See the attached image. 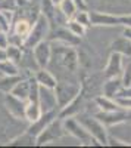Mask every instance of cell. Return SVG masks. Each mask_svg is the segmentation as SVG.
I'll use <instances>...</instances> for the list:
<instances>
[{
	"label": "cell",
	"instance_id": "obj_1",
	"mask_svg": "<svg viewBox=\"0 0 131 148\" xmlns=\"http://www.w3.org/2000/svg\"><path fill=\"white\" fill-rule=\"evenodd\" d=\"M52 58L56 68H62L65 71H74L77 67V55L69 46H62L59 49H52Z\"/></svg>",
	"mask_w": 131,
	"mask_h": 148
},
{
	"label": "cell",
	"instance_id": "obj_2",
	"mask_svg": "<svg viewBox=\"0 0 131 148\" xmlns=\"http://www.w3.org/2000/svg\"><path fill=\"white\" fill-rule=\"evenodd\" d=\"M56 98H57V102L61 107H65L66 104L72 102L74 98L78 93V86L72 84V83H68V82H59L56 84Z\"/></svg>",
	"mask_w": 131,
	"mask_h": 148
},
{
	"label": "cell",
	"instance_id": "obj_3",
	"mask_svg": "<svg viewBox=\"0 0 131 148\" xmlns=\"http://www.w3.org/2000/svg\"><path fill=\"white\" fill-rule=\"evenodd\" d=\"M80 123L82 126H84L88 133L94 139H97L100 142V145L103 144H108V136H106V132H105V127L103 125L97 120V119H93V117H82L80 120Z\"/></svg>",
	"mask_w": 131,
	"mask_h": 148
},
{
	"label": "cell",
	"instance_id": "obj_4",
	"mask_svg": "<svg viewBox=\"0 0 131 148\" xmlns=\"http://www.w3.org/2000/svg\"><path fill=\"white\" fill-rule=\"evenodd\" d=\"M47 18L46 16H40L38 19H37V22L32 25V28H31V31H30V34L27 36V39H25V46H28V47H34L37 43H40L43 39H44V36H46V33H47Z\"/></svg>",
	"mask_w": 131,
	"mask_h": 148
},
{
	"label": "cell",
	"instance_id": "obj_5",
	"mask_svg": "<svg viewBox=\"0 0 131 148\" xmlns=\"http://www.w3.org/2000/svg\"><path fill=\"white\" fill-rule=\"evenodd\" d=\"M50 58H52V47L47 42L41 40L40 43L34 46V61L40 68H44L49 65Z\"/></svg>",
	"mask_w": 131,
	"mask_h": 148
},
{
	"label": "cell",
	"instance_id": "obj_6",
	"mask_svg": "<svg viewBox=\"0 0 131 148\" xmlns=\"http://www.w3.org/2000/svg\"><path fill=\"white\" fill-rule=\"evenodd\" d=\"M53 89H49V88H41L38 89V104H40V108H41V113H50V111L56 107V95H53L52 92Z\"/></svg>",
	"mask_w": 131,
	"mask_h": 148
},
{
	"label": "cell",
	"instance_id": "obj_7",
	"mask_svg": "<svg viewBox=\"0 0 131 148\" xmlns=\"http://www.w3.org/2000/svg\"><path fill=\"white\" fill-rule=\"evenodd\" d=\"M65 127H66V130L69 133H72L74 136H77L81 141H97V139H94L91 136V135L88 133V130L82 126L80 121H75L72 119H69V120L65 121Z\"/></svg>",
	"mask_w": 131,
	"mask_h": 148
},
{
	"label": "cell",
	"instance_id": "obj_8",
	"mask_svg": "<svg viewBox=\"0 0 131 148\" xmlns=\"http://www.w3.org/2000/svg\"><path fill=\"white\" fill-rule=\"evenodd\" d=\"M90 19L93 25H120V16L102 12H90Z\"/></svg>",
	"mask_w": 131,
	"mask_h": 148
},
{
	"label": "cell",
	"instance_id": "obj_9",
	"mask_svg": "<svg viewBox=\"0 0 131 148\" xmlns=\"http://www.w3.org/2000/svg\"><path fill=\"white\" fill-rule=\"evenodd\" d=\"M6 105H7V110L10 111L15 117H25V102L19 98H16L15 95H7L6 98Z\"/></svg>",
	"mask_w": 131,
	"mask_h": 148
},
{
	"label": "cell",
	"instance_id": "obj_10",
	"mask_svg": "<svg viewBox=\"0 0 131 148\" xmlns=\"http://www.w3.org/2000/svg\"><path fill=\"white\" fill-rule=\"evenodd\" d=\"M62 135V130H61V126L57 125V123H50V125H47L46 129L41 130V133L38 135V144H44V142H49V141H53L56 138H59Z\"/></svg>",
	"mask_w": 131,
	"mask_h": 148
},
{
	"label": "cell",
	"instance_id": "obj_11",
	"mask_svg": "<svg viewBox=\"0 0 131 148\" xmlns=\"http://www.w3.org/2000/svg\"><path fill=\"white\" fill-rule=\"evenodd\" d=\"M31 86L32 83L28 82V80H19L15 88L12 89V95H15L16 98H19V99L25 101V99H30V95H31Z\"/></svg>",
	"mask_w": 131,
	"mask_h": 148
},
{
	"label": "cell",
	"instance_id": "obj_12",
	"mask_svg": "<svg viewBox=\"0 0 131 148\" xmlns=\"http://www.w3.org/2000/svg\"><path fill=\"white\" fill-rule=\"evenodd\" d=\"M35 80H37V83L40 86H44V88H49V89H55L56 84H57L55 76L50 71H47L44 68L38 70V73L35 74Z\"/></svg>",
	"mask_w": 131,
	"mask_h": 148
},
{
	"label": "cell",
	"instance_id": "obj_13",
	"mask_svg": "<svg viewBox=\"0 0 131 148\" xmlns=\"http://www.w3.org/2000/svg\"><path fill=\"white\" fill-rule=\"evenodd\" d=\"M121 68H122V59H121V53H112L111 55V59L108 62V67H106V76L108 77H115L121 73Z\"/></svg>",
	"mask_w": 131,
	"mask_h": 148
},
{
	"label": "cell",
	"instance_id": "obj_14",
	"mask_svg": "<svg viewBox=\"0 0 131 148\" xmlns=\"http://www.w3.org/2000/svg\"><path fill=\"white\" fill-rule=\"evenodd\" d=\"M99 117L103 123H106V125H113V123L118 125V123L124 121L128 116L124 114V113H120V110H118V111H103V114H100Z\"/></svg>",
	"mask_w": 131,
	"mask_h": 148
},
{
	"label": "cell",
	"instance_id": "obj_15",
	"mask_svg": "<svg viewBox=\"0 0 131 148\" xmlns=\"http://www.w3.org/2000/svg\"><path fill=\"white\" fill-rule=\"evenodd\" d=\"M77 3H75V0H61L59 2V10L62 12V15L65 18H71L72 19L75 15H77Z\"/></svg>",
	"mask_w": 131,
	"mask_h": 148
},
{
	"label": "cell",
	"instance_id": "obj_16",
	"mask_svg": "<svg viewBox=\"0 0 131 148\" xmlns=\"http://www.w3.org/2000/svg\"><path fill=\"white\" fill-rule=\"evenodd\" d=\"M41 116V108L38 101H30L25 105V119H28L30 121H37Z\"/></svg>",
	"mask_w": 131,
	"mask_h": 148
},
{
	"label": "cell",
	"instance_id": "obj_17",
	"mask_svg": "<svg viewBox=\"0 0 131 148\" xmlns=\"http://www.w3.org/2000/svg\"><path fill=\"white\" fill-rule=\"evenodd\" d=\"M112 49H113V52H118V53L131 55V40L124 36L112 43Z\"/></svg>",
	"mask_w": 131,
	"mask_h": 148
},
{
	"label": "cell",
	"instance_id": "obj_18",
	"mask_svg": "<svg viewBox=\"0 0 131 148\" xmlns=\"http://www.w3.org/2000/svg\"><path fill=\"white\" fill-rule=\"evenodd\" d=\"M31 28H32V25H31L27 19H18V21L15 22V27H14L15 34L19 36V37H25V39H27V36L30 34Z\"/></svg>",
	"mask_w": 131,
	"mask_h": 148
},
{
	"label": "cell",
	"instance_id": "obj_19",
	"mask_svg": "<svg viewBox=\"0 0 131 148\" xmlns=\"http://www.w3.org/2000/svg\"><path fill=\"white\" fill-rule=\"evenodd\" d=\"M21 79L16 76H6L3 79H0V90H3L5 93H10L12 89L15 88V84L19 82Z\"/></svg>",
	"mask_w": 131,
	"mask_h": 148
},
{
	"label": "cell",
	"instance_id": "obj_20",
	"mask_svg": "<svg viewBox=\"0 0 131 148\" xmlns=\"http://www.w3.org/2000/svg\"><path fill=\"white\" fill-rule=\"evenodd\" d=\"M0 73L2 74H6V76H16L18 74V68L15 65V62L9 61L7 58L0 61Z\"/></svg>",
	"mask_w": 131,
	"mask_h": 148
},
{
	"label": "cell",
	"instance_id": "obj_21",
	"mask_svg": "<svg viewBox=\"0 0 131 148\" xmlns=\"http://www.w3.org/2000/svg\"><path fill=\"white\" fill-rule=\"evenodd\" d=\"M6 58L9 61H12V62H21V59H22V52H21V49L15 45H9L6 47Z\"/></svg>",
	"mask_w": 131,
	"mask_h": 148
},
{
	"label": "cell",
	"instance_id": "obj_22",
	"mask_svg": "<svg viewBox=\"0 0 131 148\" xmlns=\"http://www.w3.org/2000/svg\"><path fill=\"white\" fill-rule=\"evenodd\" d=\"M105 95L108 96V98H113L116 96L118 93H120V80H111L105 84Z\"/></svg>",
	"mask_w": 131,
	"mask_h": 148
},
{
	"label": "cell",
	"instance_id": "obj_23",
	"mask_svg": "<svg viewBox=\"0 0 131 148\" xmlns=\"http://www.w3.org/2000/svg\"><path fill=\"white\" fill-rule=\"evenodd\" d=\"M97 102H99V105H100V108H102L103 111H118V110H121V107H118V102L109 99L108 96L103 98V99L100 98Z\"/></svg>",
	"mask_w": 131,
	"mask_h": 148
},
{
	"label": "cell",
	"instance_id": "obj_24",
	"mask_svg": "<svg viewBox=\"0 0 131 148\" xmlns=\"http://www.w3.org/2000/svg\"><path fill=\"white\" fill-rule=\"evenodd\" d=\"M68 28H69L71 33L75 34V36H78V37L84 36V33H86V25H82V24L78 22L77 19L69 21V22H68Z\"/></svg>",
	"mask_w": 131,
	"mask_h": 148
},
{
	"label": "cell",
	"instance_id": "obj_25",
	"mask_svg": "<svg viewBox=\"0 0 131 148\" xmlns=\"http://www.w3.org/2000/svg\"><path fill=\"white\" fill-rule=\"evenodd\" d=\"M74 19H77L78 22H81L82 25H91V19H90V12H84V10H81V12H77V15L74 16Z\"/></svg>",
	"mask_w": 131,
	"mask_h": 148
},
{
	"label": "cell",
	"instance_id": "obj_26",
	"mask_svg": "<svg viewBox=\"0 0 131 148\" xmlns=\"http://www.w3.org/2000/svg\"><path fill=\"white\" fill-rule=\"evenodd\" d=\"M122 84H124V86H131V62H128L127 67H125V70H124Z\"/></svg>",
	"mask_w": 131,
	"mask_h": 148
},
{
	"label": "cell",
	"instance_id": "obj_27",
	"mask_svg": "<svg viewBox=\"0 0 131 148\" xmlns=\"http://www.w3.org/2000/svg\"><path fill=\"white\" fill-rule=\"evenodd\" d=\"M115 101L124 108H131V96H116Z\"/></svg>",
	"mask_w": 131,
	"mask_h": 148
},
{
	"label": "cell",
	"instance_id": "obj_28",
	"mask_svg": "<svg viewBox=\"0 0 131 148\" xmlns=\"http://www.w3.org/2000/svg\"><path fill=\"white\" fill-rule=\"evenodd\" d=\"M120 25H124V27H131V15H124V16H120Z\"/></svg>",
	"mask_w": 131,
	"mask_h": 148
},
{
	"label": "cell",
	"instance_id": "obj_29",
	"mask_svg": "<svg viewBox=\"0 0 131 148\" xmlns=\"http://www.w3.org/2000/svg\"><path fill=\"white\" fill-rule=\"evenodd\" d=\"M0 47H2V49L7 47V37L3 33H0Z\"/></svg>",
	"mask_w": 131,
	"mask_h": 148
},
{
	"label": "cell",
	"instance_id": "obj_30",
	"mask_svg": "<svg viewBox=\"0 0 131 148\" xmlns=\"http://www.w3.org/2000/svg\"><path fill=\"white\" fill-rule=\"evenodd\" d=\"M127 39H130L131 40V27H125V30H124V33H122Z\"/></svg>",
	"mask_w": 131,
	"mask_h": 148
},
{
	"label": "cell",
	"instance_id": "obj_31",
	"mask_svg": "<svg viewBox=\"0 0 131 148\" xmlns=\"http://www.w3.org/2000/svg\"><path fill=\"white\" fill-rule=\"evenodd\" d=\"M6 59V51H3L2 47H0V61H3Z\"/></svg>",
	"mask_w": 131,
	"mask_h": 148
},
{
	"label": "cell",
	"instance_id": "obj_32",
	"mask_svg": "<svg viewBox=\"0 0 131 148\" xmlns=\"http://www.w3.org/2000/svg\"><path fill=\"white\" fill-rule=\"evenodd\" d=\"M52 2H53L55 5H59V2H61V0H52Z\"/></svg>",
	"mask_w": 131,
	"mask_h": 148
}]
</instances>
